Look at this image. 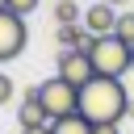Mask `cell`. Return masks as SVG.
Returning <instances> with one entry per match:
<instances>
[{
    "instance_id": "cell-1",
    "label": "cell",
    "mask_w": 134,
    "mask_h": 134,
    "mask_svg": "<svg viewBox=\"0 0 134 134\" xmlns=\"http://www.w3.org/2000/svg\"><path fill=\"white\" fill-rule=\"evenodd\" d=\"M126 113H130V92H126L121 80H100V75H92V80L80 88V117H84L92 130L117 126Z\"/></svg>"
},
{
    "instance_id": "cell-2",
    "label": "cell",
    "mask_w": 134,
    "mask_h": 134,
    "mask_svg": "<svg viewBox=\"0 0 134 134\" xmlns=\"http://www.w3.org/2000/svg\"><path fill=\"white\" fill-rule=\"evenodd\" d=\"M84 54H88V63H92V71H96L100 80H121V75L130 71V46L117 42L113 34H109V38H92V34H88Z\"/></svg>"
},
{
    "instance_id": "cell-3",
    "label": "cell",
    "mask_w": 134,
    "mask_h": 134,
    "mask_svg": "<svg viewBox=\"0 0 134 134\" xmlns=\"http://www.w3.org/2000/svg\"><path fill=\"white\" fill-rule=\"evenodd\" d=\"M38 100H42V109H46L50 121H63V117H75L80 113V88H71L59 75L38 84Z\"/></svg>"
},
{
    "instance_id": "cell-4",
    "label": "cell",
    "mask_w": 134,
    "mask_h": 134,
    "mask_svg": "<svg viewBox=\"0 0 134 134\" xmlns=\"http://www.w3.org/2000/svg\"><path fill=\"white\" fill-rule=\"evenodd\" d=\"M25 38H29V29H25V17L0 13V63L17 59V54L25 50Z\"/></svg>"
},
{
    "instance_id": "cell-5",
    "label": "cell",
    "mask_w": 134,
    "mask_h": 134,
    "mask_svg": "<svg viewBox=\"0 0 134 134\" xmlns=\"http://www.w3.org/2000/svg\"><path fill=\"white\" fill-rule=\"evenodd\" d=\"M92 75H96V71H92V63H88L84 50H63V54H59V80H67L71 88H84Z\"/></svg>"
},
{
    "instance_id": "cell-6",
    "label": "cell",
    "mask_w": 134,
    "mask_h": 134,
    "mask_svg": "<svg viewBox=\"0 0 134 134\" xmlns=\"http://www.w3.org/2000/svg\"><path fill=\"white\" fill-rule=\"evenodd\" d=\"M84 29H88L92 38H109V34L117 29V8L105 4V0L88 4V8H84Z\"/></svg>"
},
{
    "instance_id": "cell-7",
    "label": "cell",
    "mask_w": 134,
    "mask_h": 134,
    "mask_svg": "<svg viewBox=\"0 0 134 134\" xmlns=\"http://www.w3.org/2000/svg\"><path fill=\"white\" fill-rule=\"evenodd\" d=\"M17 121H21V130H42V126H50V117H46V109H42V100H38V88H29L25 100L17 105Z\"/></svg>"
},
{
    "instance_id": "cell-8",
    "label": "cell",
    "mask_w": 134,
    "mask_h": 134,
    "mask_svg": "<svg viewBox=\"0 0 134 134\" xmlns=\"http://www.w3.org/2000/svg\"><path fill=\"white\" fill-rule=\"evenodd\" d=\"M59 42H63V50H84V42H88V29L75 21V25H59V34H54Z\"/></svg>"
},
{
    "instance_id": "cell-9",
    "label": "cell",
    "mask_w": 134,
    "mask_h": 134,
    "mask_svg": "<svg viewBox=\"0 0 134 134\" xmlns=\"http://www.w3.org/2000/svg\"><path fill=\"white\" fill-rule=\"evenodd\" d=\"M50 134H92V126L75 113V117H63V121H50Z\"/></svg>"
},
{
    "instance_id": "cell-10",
    "label": "cell",
    "mask_w": 134,
    "mask_h": 134,
    "mask_svg": "<svg viewBox=\"0 0 134 134\" xmlns=\"http://www.w3.org/2000/svg\"><path fill=\"white\" fill-rule=\"evenodd\" d=\"M54 21H59V25H75V21H80V4H75V0H59V4H54Z\"/></svg>"
},
{
    "instance_id": "cell-11",
    "label": "cell",
    "mask_w": 134,
    "mask_h": 134,
    "mask_svg": "<svg viewBox=\"0 0 134 134\" xmlns=\"http://www.w3.org/2000/svg\"><path fill=\"white\" fill-rule=\"evenodd\" d=\"M113 38L126 42V46H134V13H117V29H113Z\"/></svg>"
},
{
    "instance_id": "cell-12",
    "label": "cell",
    "mask_w": 134,
    "mask_h": 134,
    "mask_svg": "<svg viewBox=\"0 0 134 134\" xmlns=\"http://www.w3.org/2000/svg\"><path fill=\"white\" fill-rule=\"evenodd\" d=\"M34 8H38V0H8V13L13 17H29Z\"/></svg>"
},
{
    "instance_id": "cell-13",
    "label": "cell",
    "mask_w": 134,
    "mask_h": 134,
    "mask_svg": "<svg viewBox=\"0 0 134 134\" xmlns=\"http://www.w3.org/2000/svg\"><path fill=\"white\" fill-rule=\"evenodd\" d=\"M4 100H13V80L0 71V105H4Z\"/></svg>"
},
{
    "instance_id": "cell-14",
    "label": "cell",
    "mask_w": 134,
    "mask_h": 134,
    "mask_svg": "<svg viewBox=\"0 0 134 134\" xmlns=\"http://www.w3.org/2000/svg\"><path fill=\"white\" fill-rule=\"evenodd\" d=\"M21 134H50V126H42V130H21Z\"/></svg>"
},
{
    "instance_id": "cell-15",
    "label": "cell",
    "mask_w": 134,
    "mask_h": 134,
    "mask_svg": "<svg viewBox=\"0 0 134 134\" xmlns=\"http://www.w3.org/2000/svg\"><path fill=\"white\" fill-rule=\"evenodd\" d=\"M0 13H8V0H0Z\"/></svg>"
},
{
    "instance_id": "cell-16",
    "label": "cell",
    "mask_w": 134,
    "mask_h": 134,
    "mask_svg": "<svg viewBox=\"0 0 134 134\" xmlns=\"http://www.w3.org/2000/svg\"><path fill=\"white\" fill-rule=\"evenodd\" d=\"M130 71H134V46H130Z\"/></svg>"
},
{
    "instance_id": "cell-17",
    "label": "cell",
    "mask_w": 134,
    "mask_h": 134,
    "mask_svg": "<svg viewBox=\"0 0 134 134\" xmlns=\"http://www.w3.org/2000/svg\"><path fill=\"white\" fill-rule=\"evenodd\" d=\"M105 4H113V8H117V4H126V0H105Z\"/></svg>"
}]
</instances>
